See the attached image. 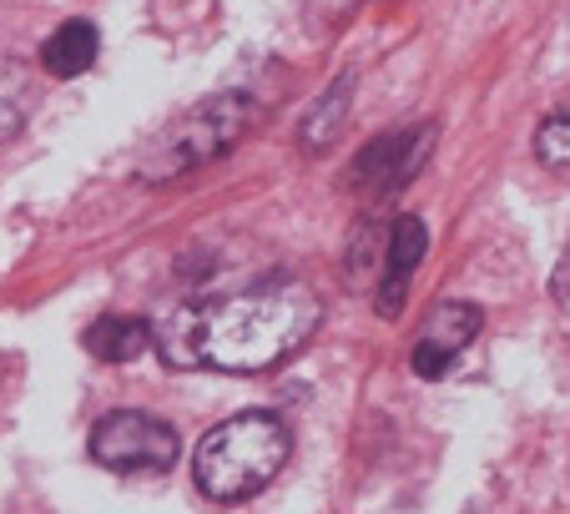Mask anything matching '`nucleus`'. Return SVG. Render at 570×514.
Returning a JSON list of instances; mask_svg holds the SVG:
<instances>
[{"label":"nucleus","mask_w":570,"mask_h":514,"mask_svg":"<svg viewBox=\"0 0 570 514\" xmlns=\"http://www.w3.org/2000/svg\"><path fill=\"white\" fill-rule=\"evenodd\" d=\"M430 151H434V127L384 131V137H374L354 157V167H348V187H354L358 197H389V192H399V187L410 182L424 161H430Z\"/></svg>","instance_id":"39448f33"},{"label":"nucleus","mask_w":570,"mask_h":514,"mask_svg":"<svg viewBox=\"0 0 570 514\" xmlns=\"http://www.w3.org/2000/svg\"><path fill=\"white\" fill-rule=\"evenodd\" d=\"M31 111H36V76L16 56H0V141L21 137Z\"/></svg>","instance_id":"9d476101"},{"label":"nucleus","mask_w":570,"mask_h":514,"mask_svg":"<svg viewBox=\"0 0 570 514\" xmlns=\"http://www.w3.org/2000/svg\"><path fill=\"white\" fill-rule=\"evenodd\" d=\"M556 298L570 308V247H566V257H560V268H556Z\"/></svg>","instance_id":"ddd939ff"},{"label":"nucleus","mask_w":570,"mask_h":514,"mask_svg":"<svg viewBox=\"0 0 570 514\" xmlns=\"http://www.w3.org/2000/svg\"><path fill=\"white\" fill-rule=\"evenodd\" d=\"M87 348L101 364H131L151 348V323L147 318H127V313H107L87 328Z\"/></svg>","instance_id":"6e6552de"},{"label":"nucleus","mask_w":570,"mask_h":514,"mask_svg":"<svg viewBox=\"0 0 570 514\" xmlns=\"http://www.w3.org/2000/svg\"><path fill=\"white\" fill-rule=\"evenodd\" d=\"M480 323H484V313L474 308V303H454V298L440 303V308L420 323V338H414V354H410L414 374L420 378H444L454 368V358L480 338Z\"/></svg>","instance_id":"423d86ee"},{"label":"nucleus","mask_w":570,"mask_h":514,"mask_svg":"<svg viewBox=\"0 0 570 514\" xmlns=\"http://www.w3.org/2000/svg\"><path fill=\"white\" fill-rule=\"evenodd\" d=\"M258 121H263L258 91H217V97L197 101L193 111H183L173 127L141 151V161H137L141 182H177L187 171L227 157L237 141L248 137V127H258Z\"/></svg>","instance_id":"7ed1b4c3"},{"label":"nucleus","mask_w":570,"mask_h":514,"mask_svg":"<svg viewBox=\"0 0 570 514\" xmlns=\"http://www.w3.org/2000/svg\"><path fill=\"white\" fill-rule=\"evenodd\" d=\"M323 303L308 283L273 278L227 298H193L167 308L151 328V348L167 368H217V374H268L288 364L318 333Z\"/></svg>","instance_id":"f257e3e1"},{"label":"nucleus","mask_w":570,"mask_h":514,"mask_svg":"<svg viewBox=\"0 0 570 514\" xmlns=\"http://www.w3.org/2000/svg\"><path fill=\"white\" fill-rule=\"evenodd\" d=\"M87 449L111 474H167L177 464V428L147 408H111L97 418Z\"/></svg>","instance_id":"20e7f679"},{"label":"nucleus","mask_w":570,"mask_h":514,"mask_svg":"<svg viewBox=\"0 0 570 514\" xmlns=\"http://www.w3.org/2000/svg\"><path fill=\"white\" fill-rule=\"evenodd\" d=\"M535 157L556 171H570V97L540 121L535 131Z\"/></svg>","instance_id":"f8f14e48"},{"label":"nucleus","mask_w":570,"mask_h":514,"mask_svg":"<svg viewBox=\"0 0 570 514\" xmlns=\"http://www.w3.org/2000/svg\"><path fill=\"white\" fill-rule=\"evenodd\" d=\"M288 464V428L278 414H248L223 418L217 428H207L203 444L193 454V480L207 500L217 504H237L253 500L258 490H268Z\"/></svg>","instance_id":"f03ea898"},{"label":"nucleus","mask_w":570,"mask_h":514,"mask_svg":"<svg viewBox=\"0 0 570 514\" xmlns=\"http://www.w3.org/2000/svg\"><path fill=\"white\" fill-rule=\"evenodd\" d=\"M348 107H354V76H338L328 91L318 97V107L303 117V151H323L334 141V131L348 121Z\"/></svg>","instance_id":"9b49d317"},{"label":"nucleus","mask_w":570,"mask_h":514,"mask_svg":"<svg viewBox=\"0 0 570 514\" xmlns=\"http://www.w3.org/2000/svg\"><path fill=\"white\" fill-rule=\"evenodd\" d=\"M97 51H101L97 26L91 21H66V26H56V31L46 36L41 61H46V71L51 76H81V71H91Z\"/></svg>","instance_id":"1a4fd4ad"},{"label":"nucleus","mask_w":570,"mask_h":514,"mask_svg":"<svg viewBox=\"0 0 570 514\" xmlns=\"http://www.w3.org/2000/svg\"><path fill=\"white\" fill-rule=\"evenodd\" d=\"M424 247H430V233H424V223L414 212L389 223L384 263H379V288H374V303L384 318H399V313H404V293H410L414 268L424 263Z\"/></svg>","instance_id":"0eeeda50"}]
</instances>
